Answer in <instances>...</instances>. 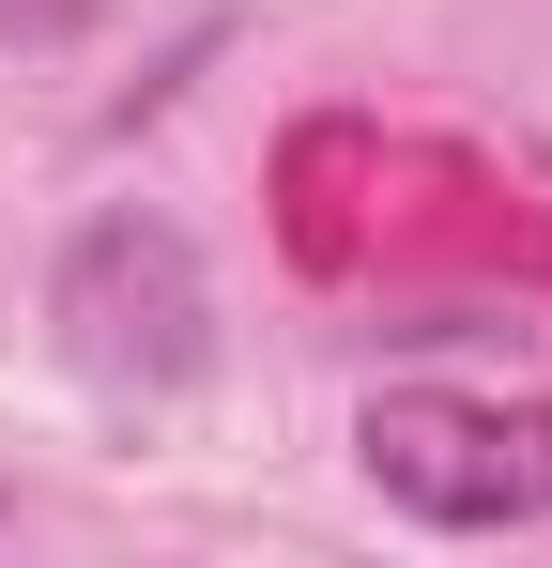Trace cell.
Returning a JSON list of instances; mask_svg holds the SVG:
<instances>
[{
  "instance_id": "7a4b0ae2",
  "label": "cell",
  "mask_w": 552,
  "mask_h": 568,
  "mask_svg": "<svg viewBox=\"0 0 552 568\" xmlns=\"http://www.w3.org/2000/svg\"><path fill=\"white\" fill-rule=\"evenodd\" d=\"M200 323H215V292H200V246L170 215H92L78 231V262H62V354H78L92 399H170L200 369Z\"/></svg>"
},
{
  "instance_id": "6da1fadb",
  "label": "cell",
  "mask_w": 552,
  "mask_h": 568,
  "mask_svg": "<svg viewBox=\"0 0 552 568\" xmlns=\"http://www.w3.org/2000/svg\"><path fill=\"white\" fill-rule=\"evenodd\" d=\"M354 462L399 523L430 538H507L552 523V399H460V384H399L354 415Z\"/></svg>"
}]
</instances>
